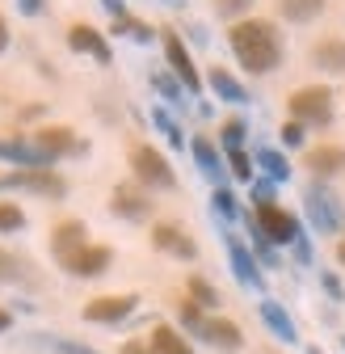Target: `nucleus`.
Here are the masks:
<instances>
[{
	"instance_id": "obj_44",
	"label": "nucleus",
	"mask_w": 345,
	"mask_h": 354,
	"mask_svg": "<svg viewBox=\"0 0 345 354\" xmlns=\"http://www.w3.org/2000/svg\"><path fill=\"white\" fill-rule=\"evenodd\" d=\"M320 283H324V291H328L333 299H341V283H337L333 274H320Z\"/></svg>"
},
{
	"instance_id": "obj_30",
	"label": "nucleus",
	"mask_w": 345,
	"mask_h": 354,
	"mask_svg": "<svg viewBox=\"0 0 345 354\" xmlns=\"http://www.w3.org/2000/svg\"><path fill=\"white\" fill-rule=\"evenodd\" d=\"M219 136H224V148H228V152H236V148H244V136H248V127H244V118H228Z\"/></svg>"
},
{
	"instance_id": "obj_21",
	"label": "nucleus",
	"mask_w": 345,
	"mask_h": 354,
	"mask_svg": "<svg viewBox=\"0 0 345 354\" xmlns=\"http://www.w3.org/2000/svg\"><path fill=\"white\" fill-rule=\"evenodd\" d=\"M206 84L215 88V97H224V102H232V106H244V102H248V88H244L228 68H210V72H206Z\"/></svg>"
},
{
	"instance_id": "obj_15",
	"label": "nucleus",
	"mask_w": 345,
	"mask_h": 354,
	"mask_svg": "<svg viewBox=\"0 0 345 354\" xmlns=\"http://www.w3.org/2000/svg\"><path fill=\"white\" fill-rule=\"evenodd\" d=\"M110 211L122 215V219H148V215H152V198H148L144 190H135V186H114Z\"/></svg>"
},
{
	"instance_id": "obj_41",
	"label": "nucleus",
	"mask_w": 345,
	"mask_h": 354,
	"mask_svg": "<svg viewBox=\"0 0 345 354\" xmlns=\"http://www.w3.org/2000/svg\"><path fill=\"white\" fill-rule=\"evenodd\" d=\"M101 5L110 9V17L118 21V17H131V13H126V0H101Z\"/></svg>"
},
{
	"instance_id": "obj_48",
	"label": "nucleus",
	"mask_w": 345,
	"mask_h": 354,
	"mask_svg": "<svg viewBox=\"0 0 345 354\" xmlns=\"http://www.w3.org/2000/svg\"><path fill=\"white\" fill-rule=\"evenodd\" d=\"M337 261H341V266H345V236H341V241H337Z\"/></svg>"
},
{
	"instance_id": "obj_32",
	"label": "nucleus",
	"mask_w": 345,
	"mask_h": 354,
	"mask_svg": "<svg viewBox=\"0 0 345 354\" xmlns=\"http://www.w3.org/2000/svg\"><path fill=\"white\" fill-rule=\"evenodd\" d=\"M210 203H215V211H219L224 219H236V215H240V207H236V194H232L228 186H219V190H215V194H210Z\"/></svg>"
},
{
	"instance_id": "obj_24",
	"label": "nucleus",
	"mask_w": 345,
	"mask_h": 354,
	"mask_svg": "<svg viewBox=\"0 0 345 354\" xmlns=\"http://www.w3.org/2000/svg\"><path fill=\"white\" fill-rule=\"evenodd\" d=\"M278 9H282V17H286V21L304 26V21H312V17H320V13H324V0H278Z\"/></svg>"
},
{
	"instance_id": "obj_8",
	"label": "nucleus",
	"mask_w": 345,
	"mask_h": 354,
	"mask_svg": "<svg viewBox=\"0 0 345 354\" xmlns=\"http://www.w3.org/2000/svg\"><path fill=\"white\" fill-rule=\"evenodd\" d=\"M135 304L139 295H97L84 304V321H93V325H118L135 313Z\"/></svg>"
},
{
	"instance_id": "obj_38",
	"label": "nucleus",
	"mask_w": 345,
	"mask_h": 354,
	"mask_svg": "<svg viewBox=\"0 0 345 354\" xmlns=\"http://www.w3.org/2000/svg\"><path fill=\"white\" fill-rule=\"evenodd\" d=\"M248 5H253V0H215V9H219L224 17H240Z\"/></svg>"
},
{
	"instance_id": "obj_7",
	"label": "nucleus",
	"mask_w": 345,
	"mask_h": 354,
	"mask_svg": "<svg viewBox=\"0 0 345 354\" xmlns=\"http://www.w3.org/2000/svg\"><path fill=\"white\" fill-rule=\"evenodd\" d=\"M164 59H168L172 76L181 80L186 93H202V76H198V68H194V59H190V51H186V42L172 34V30H164Z\"/></svg>"
},
{
	"instance_id": "obj_46",
	"label": "nucleus",
	"mask_w": 345,
	"mask_h": 354,
	"mask_svg": "<svg viewBox=\"0 0 345 354\" xmlns=\"http://www.w3.org/2000/svg\"><path fill=\"white\" fill-rule=\"evenodd\" d=\"M5 47H9V26H5V17H0V55H5Z\"/></svg>"
},
{
	"instance_id": "obj_13",
	"label": "nucleus",
	"mask_w": 345,
	"mask_h": 354,
	"mask_svg": "<svg viewBox=\"0 0 345 354\" xmlns=\"http://www.w3.org/2000/svg\"><path fill=\"white\" fill-rule=\"evenodd\" d=\"M68 47H72V51H80V55H93L97 64H110V59H114L106 34H101V30H93V26H84V21H76V26L68 30Z\"/></svg>"
},
{
	"instance_id": "obj_28",
	"label": "nucleus",
	"mask_w": 345,
	"mask_h": 354,
	"mask_svg": "<svg viewBox=\"0 0 345 354\" xmlns=\"http://www.w3.org/2000/svg\"><path fill=\"white\" fill-rule=\"evenodd\" d=\"M177 317H181V325H186V329H190L194 337H198V333H202V325H206L202 308H198L194 299H181V304H177Z\"/></svg>"
},
{
	"instance_id": "obj_42",
	"label": "nucleus",
	"mask_w": 345,
	"mask_h": 354,
	"mask_svg": "<svg viewBox=\"0 0 345 354\" xmlns=\"http://www.w3.org/2000/svg\"><path fill=\"white\" fill-rule=\"evenodd\" d=\"M295 257H299V261H312V245H308V236H299V241H295Z\"/></svg>"
},
{
	"instance_id": "obj_37",
	"label": "nucleus",
	"mask_w": 345,
	"mask_h": 354,
	"mask_svg": "<svg viewBox=\"0 0 345 354\" xmlns=\"http://www.w3.org/2000/svg\"><path fill=\"white\" fill-rule=\"evenodd\" d=\"M55 350H59V354H97L93 346H84V342H72V337H55Z\"/></svg>"
},
{
	"instance_id": "obj_10",
	"label": "nucleus",
	"mask_w": 345,
	"mask_h": 354,
	"mask_svg": "<svg viewBox=\"0 0 345 354\" xmlns=\"http://www.w3.org/2000/svg\"><path fill=\"white\" fill-rule=\"evenodd\" d=\"M0 160H13L17 169H51L55 160L34 144V136H13V140H0Z\"/></svg>"
},
{
	"instance_id": "obj_5",
	"label": "nucleus",
	"mask_w": 345,
	"mask_h": 354,
	"mask_svg": "<svg viewBox=\"0 0 345 354\" xmlns=\"http://www.w3.org/2000/svg\"><path fill=\"white\" fill-rule=\"evenodd\" d=\"M131 169H135L139 182L152 186V190H172V186H177V173H172V165H168L156 148H148V144L131 148Z\"/></svg>"
},
{
	"instance_id": "obj_12",
	"label": "nucleus",
	"mask_w": 345,
	"mask_h": 354,
	"mask_svg": "<svg viewBox=\"0 0 345 354\" xmlns=\"http://www.w3.org/2000/svg\"><path fill=\"white\" fill-rule=\"evenodd\" d=\"M110 261H114V249H106V245H84L72 261H63V270L76 274V279H97V274L110 270Z\"/></svg>"
},
{
	"instance_id": "obj_4",
	"label": "nucleus",
	"mask_w": 345,
	"mask_h": 354,
	"mask_svg": "<svg viewBox=\"0 0 345 354\" xmlns=\"http://www.w3.org/2000/svg\"><path fill=\"white\" fill-rule=\"evenodd\" d=\"M0 190H30V194H47V198H63L68 182L55 169H13L0 177Z\"/></svg>"
},
{
	"instance_id": "obj_2",
	"label": "nucleus",
	"mask_w": 345,
	"mask_h": 354,
	"mask_svg": "<svg viewBox=\"0 0 345 354\" xmlns=\"http://www.w3.org/2000/svg\"><path fill=\"white\" fill-rule=\"evenodd\" d=\"M253 236H266L270 245H295L304 236V228H299V219L286 207L262 203V207H253Z\"/></svg>"
},
{
	"instance_id": "obj_34",
	"label": "nucleus",
	"mask_w": 345,
	"mask_h": 354,
	"mask_svg": "<svg viewBox=\"0 0 345 354\" xmlns=\"http://www.w3.org/2000/svg\"><path fill=\"white\" fill-rule=\"evenodd\" d=\"M152 84L160 88V93H164L168 102H177V106H181V84H177V80H172V76H164V72H156V76H152Z\"/></svg>"
},
{
	"instance_id": "obj_25",
	"label": "nucleus",
	"mask_w": 345,
	"mask_h": 354,
	"mask_svg": "<svg viewBox=\"0 0 345 354\" xmlns=\"http://www.w3.org/2000/svg\"><path fill=\"white\" fill-rule=\"evenodd\" d=\"M257 165L266 169L270 182H286V177H290V160H286L278 148H257Z\"/></svg>"
},
{
	"instance_id": "obj_27",
	"label": "nucleus",
	"mask_w": 345,
	"mask_h": 354,
	"mask_svg": "<svg viewBox=\"0 0 345 354\" xmlns=\"http://www.w3.org/2000/svg\"><path fill=\"white\" fill-rule=\"evenodd\" d=\"M114 34H126V38H135V42H152L156 38V30L144 26V21H135V17H118L114 21Z\"/></svg>"
},
{
	"instance_id": "obj_6",
	"label": "nucleus",
	"mask_w": 345,
	"mask_h": 354,
	"mask_svg": "<svg viewBox=\"0 0 345 354\" xmlns=\"http://www.w3.org/2000/svg\"><path fill=\"white\" fill-rule=\"evenodd\" d=\"M308 215H312L316 232H341V228H345L341 198H337L328 186H320V182H312V186H308Z\"/></svg>"
},
{
	"instance_id": "obj_16",
	"label": "nucleus",
	"mask_w": 345,
	"mask_h": 354,
	"mask_svg": "<svg viewBox=\"0 0 345 354\" xmlns=\"http://www.w3.org/2000/svg\"><path fill=\"white\" fill-rule=\"evenodd\" d=\"M304 169H312L316 177H333V173H341V169H345V148H337V144L308 148V156H304Z\"/></svg>"
},
{
	"instance_id": "obj_14",
	"label": "nucleus",
	"mask_w": 345,
	"mask_h": 354,
	"mask_svg": "<svg viewBox=\"0 0 345 354\" xmlns=\"http://www.w3.org/2000/svg\"><path fill=\"white\" fill-rule=\"evenodd\" d=\"M152 245H156L160 253H168V257H181V261H194V257H198V245H194L177 224H156V228H152Z\"/></svg>"
},
{
	"instance_id": "obj_17",
	"label": "nucleus",
	"mask_w": 345,
	"mask_h": 354,
	"mask_svg": "<svg viewBox=\"0 0 345 354\" xmlns=\"http://www.w3.org/2000/svg\"><path fill=\"white\" fill-rule=\"evenodd\" d=\"M228 257H232V274H236V283H240V287H262V274H257L253 253H248L236 236H228Z\"/></svg>"
},
{
	"instance_id": "obj_45",
	"label": "nucleus",
	"mask_w": 345,
	"mask_h": 354,
	"mask_svg": "<svg viewBox=\"0 0 345 354\" xmlns=\"http://www.w3.org/2000/svg\"><path fill=\"white\" fill-rule=\"evenodd\" d=\"M122 354H152V350H148V342H126Z\"/></svg>"
},
{
	"instance_id": "obj_49",
	"label": "nucleus",
	"mask_w": 345,
	"mask_h": 354,
	"mask_svg": "<svg viewBox=\"0 0 345 354\" xmlns=\"http://www.w3.org/2000/svg\"><path fill=\"white\" fill-rule=\"evenodd\" d=\"M164 5H181V0H164Z\"/></svg>"
},
{
	"instance_id": "obj_11",
	"label": "nucleus",
	"mask_w": 345,
	"mask_h": 354,
	"mask_svg": "<svg viewBox=\"0 0 345 354\" xmlns=\"http://www.w3.org/2000/svg\"><path fill=\"white\" fill-rule=\"evenodd\" d=\"M84 245H89V228H84L80 219H63V224H55V232H51V249H55V261H59V266L72 261Z\"/></svg>"
},
{
	"instance_id": "obj_39",
	"label": "nucleus",
	"mask_w": 345,
	"mask_h": 354,
	"mask_svg": "<svg viewBox=\"0 0 345 354\" xmlns=\"http://www.w3.org/2000/svg\"><path fill=\"white\" fill-rule=\"evenodd\" d=\"M253 249H257V257H262L266 266H278V253H274V245L266 236H253Z\"/></svg>"
},
{
	"instance_id": "obj_18",
	"label": "nucleus",
	"mask_w": 345,
	"mask_h": 354,
	"mask_svg": "<svg viewBox=\"0 0 345 354\" xmlns=\"http://www.w3.org/2000/svg\"><path fill=\"white\" fill-rule=\"evenodd\" d=\"M198 337L210 342V346H224V350H240V346H244L240 325H232V321H224V317H206V325H202Z\"/></svg>"
},
{
	"instance_id": "obj_1",
	"label": "nucleus",
	"mask_w": 345,
	"mask_h": 354,
	"mask_svg": "<svg viewBox=\"0 0 345 354\" xmlns=\"http://www.w3.org/2000/svg\"><path fill=\"white\" fill-rule=\"evenodd\" d=\"M228 42H232V55L240 59V68H248L253 76H266L282 64V34L274 21H262V17L236 21L228 30Z\"/></svg>"
},
{
	"instance_id": "obj_23",
	"label": "nucleus",
	"mask_w": 345,
	"mask_h": 354,
	"mask_svg": "<svg viewBox=\"0 0 345 354\" xmlns=\"http://www.w3.org/2000/svg\"><path fill=\"white\" fill-rule=\"evenodd\" d=\"M312 59H316V68L341 76V72H345V42H341V38H324V42H316V47H312Z\"/></svg>"
},
{
	"instance_id": "obj_9",
	"label": "nucleus",
	"mask_w": 345,
	"mask_h": 354,
	"mask_svg": "<svg viewBox=\"0 0 345 354\" xmlns=\"http://www.w3.org/2000/svg\"><path fill=\"white\" fill-rule=\"evenodd\" d=\"M34 144L47 152L51 160H59V156H80L84 148H89L72 127H38V131H34Z\"/></svg>"
},
{
	"instance_id": "obj_43",
	"label": "nucleus",
	"mask_w": 345,
	"mask_h": 354,
	"mask_svg": "<svg viewBox=\"0 0 345 354\" xmlns=\"http://www.w3.org/2000/svg\"><path fill=\"white\" fill-rule=\"evenodd\" d=\"M17 9H21L26 17H38V13H42V0H17Z\"/></svg>"
},
{
	"instance_id": "obj_3",
	"label": "nucleus",
	"mask_w": 345,
	"mask_h": 354,
	"mask_svg": "<svg viewBox=\"0 0 345 354\" xmlns=\"http://www.w3.org/2000/svg\"><path fill=\"white\" fill-rule=\"evenodd\" d=\"M290 118L304 127H328L333 122V88L328 84H304L290 93Z\"/></svg>"
},
{
	"instance_id": "obj_47",
	"label": "nucleus",
	"mask_w": 345,
	"mask_h": 354,
	"mask_svg": "<svg viewBox=\"0 0 345 354\" xmlns=\"http://www.w3.org/2000/svg\"><path fill=\"white\" fill-rule=\"evenodd\" d=\"M9 325H13V317H9V313H5V308H0V333H5V329H9Z\"/></svg>"
},
{
	"instance_id": "obj_50",
	"label": "nucleus",
	"mask_w": 345,
	"mask_h": 354,
	"mask_svg": "<svg viewBox=\"0 0 345 354\" xmlns=\"http://www.w3.org/2000/svg\"><path fill=\"white\" fill-rule=\"evenodd\" d=\"M308 354H320V350H316V346H312V350H308Z\"/></svg>"
},
{
	"instance_id": "obj_19",
	"label": "nucleus",
	"mask_w": 345,
	"mask_h": 354,
	"mask_svg": "<svg viewBox=\"0 0 345 354\" xmlns=\"http://www.w3.org/2000/svg\"><path fill=\"white\" fill-rule=\"evenodd\" d=\"M190 152H194V160H198L202 177H210V182H215V190H219V186H224V156L215 152V144H210L206 136H198V140L190 144Z\"/></svg>"
},
{
	"instance_id": "obj_40",
	"label": "nucleus",
	"mask_w": 345,
	"mask_h": 354,
	"mask_svg": "<svg viewBox=\"0 0 345 354\" xmlns=\"http://www.w3.org/2000/svg\"><path fill=\"white\" fill-rule=\"evenodd\" d=\"M253 203H274V182H253Z\"/></svg>"
},
{
	"instance_id": "obj_26",
	"label": "nucleus",
	"mask_w": 345,
	"mask_h": 354,
	"mask_svg": "<svg viewBox=\"0 0 345 354\" xmlns=\"http://www.w3.org/2000/svg\"><path fill=\"white\" fill-rule=\"evenodd\" d=\"M186 299H194L198 308H215V304H219V291H215L202 274H190V283H186Z\"/></svg>"
},
{
	"instance_id": "obj_33",
	"label": "nucleus",
	"mask_w": 345,
	"mask_h": 354,
	"mask_svg": "<svg viewBox=\"0 0 345 354\" xmlns=\"http://www.w3.org/2000/svg\"><path fill=\"white\" fill-rule=\"evenodd\" d=\"M228 169L240 177V182H253V156L244 152V148H236V152H228Z\"/></svg>"
},
{
	"instance_id": "obj_35",
	"label": "nucleus",
	"mask_w": 345,
	"mask_h": 354,
	"mask_svg": "<svg viewBox=\"0 0 345 354\" xmlns=\"http://www.w3.org/2000/svg\"><path fill=\"white\" fill-rule=\"evenodd\" d=\"M278 136H282V144H286V148H299V144H304V122H295V118H286V122H282V131H278Z\"/></svg>"
},
{
	"instance_id": "obj_31",
	"label": "nucleus",
	"mask_w": 345,
	"mask_h": 354,
	"mask_svg": "<svg viewBox=\"0 0 345 354\" xmlns=\"http://www.w3.org/2000/svg\"><path fill=\"white\" fill-rule=\"evenodd\" d=\"M152 122H156V127L164 131V140H168L172 148H181V144H186V136H181V127H177V122H172V118H168L164 110H152Z\"/></svg>"
},
{
	"instance_id": "obj_29",
	"label": "nucleus",
	"mask_w": 345,
	"mask_h": 354,
	"mask_svg": "<svg viewBox=\"0 0 345 354\" xmlns=\"http://www.w3.org/2000/svg\"><path fill=\"white\" fill-rule=\"evenodd\" d=\"M26 228V211L17 203H0V232H21Z\"/></svg>"
},
{
	"instance_id": "obj_22",
	"label": "nucleus",
	"mask_w": 345,
	"mask_h": 354,
	"mask_svg": "<svg viewBox=\"0 0 345 354\" xmlns=\"http://www.w3.org/2000/svg\"><path fill=\"white\" fill-rule=\"evenodd\" d=\"M262 321H266V325H270V333H274V337H282V342H295V337H299L295 321L286 317V308H282L278 299H262Z\"/></svg>"
},
{
	"instance_id": "obj_20",
	"label": "nucleus",
	"mask_w": 345,
	"mask_h": 354,
	"mask_svg": "<svg viewBox=\"0 0 345 354\" xmlns=\"http://www.w3.org/2000/svg\"><path fill=\"white\" fill-rule=\"evenodd\" d=\"M148 350H152V354H194L190 337H186L181 329H172V325H156L152 337H148Z\"/></svg>"
},
{
	"instance_id": "obj_36",
	"label": "nucleus",
	"mask_w": 345,
	"mask_h": 354,
	"mask_svg": "<svg viewBox=\"0 0 345 354\" xmlns=\"http://www.w3.org/2000/svg\"><path fill=\"white\" fill-rule=\"evenodd\" d=\"M21 270H26V261H17L13 253L0 249V279H21Z\"/></svg>"
}]
</instances>
